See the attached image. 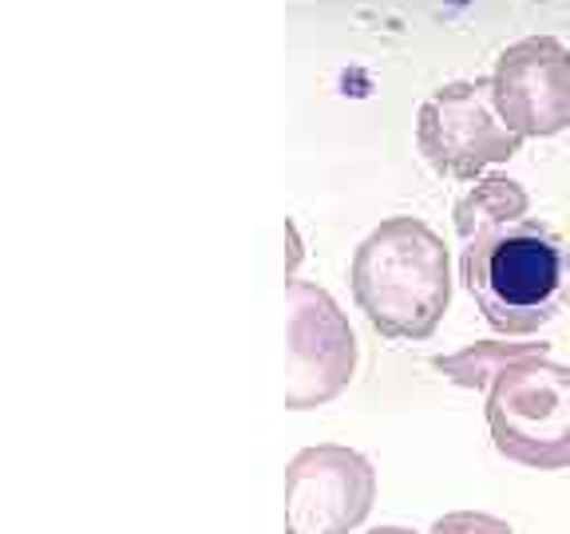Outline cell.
<instances>
[{
	"instance_id": "8",
	"label": "cell",
	"mask_w": 570,
	"mask_h": 534,
	"mask_svg": "<svg viewBox=\"0 0 570 534\" xmlns=\"http://www.w3.org/2000/svg\"><path fill=\"white\" fill-rule=\"evenodd\" d=\"M531 210V195L519 178L508 175H483L475 178V187L455 202V234L463 238V246L491 230H503L511 222H523Z\"/></svg>"
},
{
	"instance_id": "2",
	"label": "cell",
	"mask_w": 570,
	"mask_h": 534,
	"mask_svg": "<svg viewBox=\"0 0 570 534\" xmlns=\"http://www.w3.org/2000/svg\"><path fill=\"white\" fill-rule=\"evenodd\" d=\"M460 277L491 329L503 337H531L567 305L570 249L551 226L523 218L468 241Z\"/></svg>"
},
{
	"instance_id": "7",
	"label": "cell",
	"mask_w": 570,
	"mask_h": 534,
	"mask_svg": "<svg viewBox=\"0 0 570 534\" xmlns=\"http://www.w3.org/2000/svg\"><path fill=\"white\" fill-rule=\"evenodd\" d=\"M499 119L519 139H554L570 127V48L559 36H523L491 68Z\"/></svg>"
},
{
	"instance_id": "4",
	"label": "cell",
	"mask_w": 570,
	"mask_h": 534,
	"mask_svg": "<svg viewBox=\"0 0 570 534\" xmlns=\"http://www.w3.org/2000/svg\"><path fill=\"white\" fill-rule=\"evenodd\" d=\"M416 147L436 175L475 182L491 167L515 159L523 139L499 119L488 76H475L444 83L420 103Z\"/></svg>"
},
{
	"instance_id": "11",
	"label": "cell",
	"mask_w": 570,
	"mask_h": 534,
	"mask_svg": "<svg viewBox=\"0 0 570 534\" xmlns=\"http://www.w3.org/2000/svg\"><path fill=\"white\" fill-rule=\"evenodd\" d=\"M368 534H416V531H409V526H376V531H368Z\"/></svg>"
},
{
	"instance_id": "9",
	"label": "cell",
	"mask_w": 570,
	"mask_h": 534,
	"mask_svg": "<svg viewBox=\"0 0 570 534\" xmlns=\"http://www.w3.org/2000/svg\"><path fill=\"white\" fill-rule=\"evenodd\" d=\"M523 356H547V345H534V340H475V345L460 348V353L436 356L432 368L444 373L455 388H491L499 373Z\"/></svg>"
},
{
	"instance_id": "5",
	"label": "cell",
	"mask_w": 570,
	"mask_h": 534,
	"mask_svg": "<svg viewBox=\"0 0 570 534\" xmlns=\"http://www.w3.org/2000/svg\"><path fill=\"white\" fill-rule=\"evenodd\" d=\"M289 320H285V360H289V384H285V408L309 412L337 400L353 384L356 333L330 289L317 281H289Z\"/></svg>"
},
{
	"instance_id": "6",
	"label": "cell",
	"mask_w": 570,
	"mask_h": 534,
	"mask_svg": "<svg viewBox=\"0 0 570 534\" xmlns=\"http://www.w3.org/2000/svg\"><path fill=\"white\" fill-rule=\"evenodd\" d=\"M376 467L345 444H313L285 467V534H353L373 515Z\"/></svg>"
},
{
	"instance_id": "3",
	"label": "cell",
	"mask_w": 570,
	"mask_h": 534,
	"mask_svg": "<svg viewBox=\"0 0 570 534\" xmlns=\"http://www.w3.org/2000/svg\"><path fill=\"white\" fill-rule=\"evenodd\" d=\"M483 416L503 459L531 472L570 467V365L551 356L508 365L491 380Z\"/></svg>"
},
{
	"instance_id": "1",
	"label": "cell",
	"mask_w": 570,
	"mask_h": 534,
	"mask_svg": "<svg viewBox=\"0 0 570 534\" xmlns=\"http://www.w3.org/2000/svg\"><path fill=\"white\" fill-rule=\"evenodd\" d=\"M353 301L381 337L428 340L452 305V258L424 218H384L356 246Z\"/></svg>"
},
{
	"instance_id": "10",
	"label": "cell",
	"mask_w": 570,
	"mask_h": 534,
	"mask_svg": "<svg viewBox=\"0 0 570 534\" xmlns=\"http://www.w3.org/2000/svg\"><path fill=\"white\" fill-rule=\"evenodd\" d=\"M428 534H515L503 518L483 515V511H452V515L436 518Z\"/></svg>"
}]
</instances>
